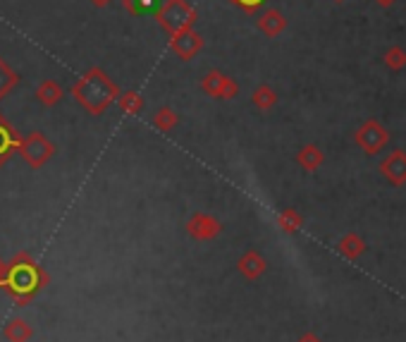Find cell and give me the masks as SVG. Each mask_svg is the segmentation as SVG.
I'll use <instances>...</instances> for the list:
<instances>
[{"mask_svg": "<svg viewBox=\"0 0 406 342\" xmlns=\"http://www.w3.org/2000/svg\"><path fill=\"white\" fill-rule=\"evenodd\" d=\"M119 86L108 77L106 70L91 67L72 86V96L88 115H103L119 98Z\"/></svg>", "mask_w": 406, "mask_h": 342, "instance_id": "6da1fadb", "label": "cell"}, {"mask_svg": "<svg viewBox=\"0 0 406 342\" xmlns=\"http://www.w3.org/2000/svg\"><path fill=\"white\" fill-rule=\"evenodd\" d=\"M155 19H158V24L168 31V36L173 39V36H180V34H184V31L194 29L196 19H199V12H196L186 0H165L158 12H155Z\"/></svg>", "mask_w": 406, "mask_h": 342, "instance_id": "7a4b0ae2", "label": "cell"}, {"mask_svg": "<svg viewBox=\"0 0 406 342\" xmlns=\"http://www.w3.org/2000/svg\"><path fill=\"white\" fill-rule=\"evenodd\" d=\"M354 142H356V146L361 149L363 153L378 155L385 146H387L389 132L378 120H373V117H371V120H366L361 127L356 129V134H354Z\"/></svg>", "mask_w": 406, "mask_h": 342, "instance_id": "3957f363", "label": "cell"}, {"mask_svg": "<svg viewBox=\"0 0 406 342\" xmlns=\"http://www.w3.org/2000/svg\"><path fill=\"white\" fill-rule=\"evenodd\" d=\"M19 151H22V155L27 158V163H31L34 168H39V165H44L46 160L53 155L55 146L41 132H34V134H29L27 139L19 142Z\"/></svg>", "mask_w": 406, "mask_h": 342, "instance_id": "277c9868", "label": "cell"}, {"mask_svg": "<svg viewBox=\"0 0 406 342\" xmlns=\"http://www.w3.org/2000/svg\"><path fill=\"white\" fill-rule=\"evenodd\" d=\"M201 89L206 96H213V98H234L239 93V84L232 77H225L222 72L211 70L201 79Z\"/></svg>", "mask_w": 406, "mask_h": 342, "instance_id": "5b68a950", "label": "cell"}, {"mask_svg": "<svg viewBox=\"0 0 406 342\" xmlns=\"http://www.w3.org/2000/svg\"><path fill=\"white\" fill-rule=\"evenodd\" d=\"M378 170L383 173V178L387 180L389 184H394V187L406 184V151L394 149L392 153H387L380 160Z\"/></svg>", "mask_w": 406, "mask_h": 342, "instance_id": "8992f818", "label": "cell"}, {"mask_svg": "<svg viewBox=\"0 0 406 342\" xmlns=\"http://www.w3.org/2000/svg\"><path fill=\"white\" fill-rule=\"evenodd\" d=\"M186 232L189 237L199 242H208V240H215L218 235L222 232V225L218 218L208 216V213H194L186 220Z\"/></svg>", "mask_w": 406, "mask_h": 342, "instance_id": "52a82bcc", "label": "cell"}, {"mask_svg": "<svg viewBox=\"0 0 406 342\" xmlns=\"http://www.w3.org/2000/svg\"><path fill=\"white\" fill-rule=\"evenodd\" d=\"M170 48H173V53L180 60H191L203 50V36L199 31L189 29L180 36H173V39H170Z\"/></svg>", "mask_w": 406, "mask_h": 342, "instance_id": "ba28073f", "label": "cell"}, {"mask_svg": "<svg viewBox=\"0 0 406 342\" xmlns=\"http://www.w3.org/2000/svg\"><path fill=\"white\" fill-rule=\"evenodd\" d=\"M237 268L246 280H258L265 273V268H268V261H265L258 249H249V251H244L242 258L237 261Z\"/></svg>", "mask_w": 406, "mask_h": 342, "instance_id": "9c48e42d", "label": "cell"}, {"mask_svg": "<svg viewBox=\"0 0 406 342\" xmlns=\"http://www.w3.org/2000/svg\"><path fill=\"white\" fill-rule=\"evenodd\" d=\"M256 27L261 34H265L268 39H275V36H280L284 29H287V17H284L280 10L270 8V10H263L261 15H258L256 19Z\"/></svg>", "mask_w": 406, "mask_h": 342, "instance_id": "30bf717a", "label": "cell"}, {"mask_svg": "<svg viewBox=\"0 0 406 342\" xmlns=\"http://www.w3.org/2000/svg\"><path fill=\"white\" fill-rule=\"evenodd\" d=\"M296 163H299L306 173H316V170L325 163V153H322V149L316 146V144H306V146H301L299 153H296Z\"/></svg>", "mask_w": 406, "mask_h": 342, "instance_id": "8fae6325", "label": "cell"}, {"mask_svg": "<svg viewBox=\"0 0 406 342\" xmlns=\"http://www.w3.org/2000/svg\"><path fill=\"white\" fill-rule=\"evenodd\" d=\"M19 149V137L17 132L12 129V124L5 120V115L0 113V165L8 160V155Z\"/></svg>", "mask_w": 406, "mask_h": 342, "instance_id": "7c38bea8", "label": "cell"}, {"mask_svg": "<svg viewBox=\"0 0 406 342\" xmlns=\"http://www.w3.org/2000/svg\"><path fill=\"white\" fill-rule=\"evenodd\" d=\"M62 96H65V91H62V86L55 79H44L39 84V89H36V98H39V103L46 108L58 106L62 101Z\"/></svg>", "mask_w": 406, "mask_h": 342, "instance_id": "4fadbf2b", "label": "cell"}, {"mask_svg": "<svg viewBox=\"0 0 406 342\" xmlns=\"http://www.w3.org/2000/svg\"><path fill=\"white\" fill-rule=\"evenodd\" d=\"M337 249H340V254L345 258H349V261H356V258L361 256L363 251H366V242H363L361 237L356 235V232H349V235H345L340 240Z\"/></svg>", "mask_w": 406, "mask_h": 342, "instance_id": "5bb4252c", "label": "cell"}, {"mask_svg": "<svg viewBox=\"0 0 406 342\" xmlns=\"http://www.w3.org/2000/svg\"><path fill=\"white\" fill-rule=\"evenodd\" d=\"M22 82V77H19V72H14L12 67L8 65L3 58H0V101H3L5 96H8L10 91L14 89V86Z\"/></svg>", "mask_w": 406, "mask_h": 342, "instance_id": "9a60e30c", "label": "cell"}, {"mask_svg": "<svg viewBox=\"0 0 406 342\" xmlns=\"http://www.w3.org/2000/svg\"><path fill=\"white\" fill-rule=\"evenodd\" d=\"M251 103L258 108V111H270V108L278 103V91H275L270 84H261L258 89H253Z\"/></svg>", "mask_w": 406, "mask_h": 342, "instance_id": "2e32d148", "label": "cell"}, {"mask_svg": "<svg viewBox=\"0 0 406 342\" xmlns=\"http://www.w3.org/2000/svg\"><path fill=\"white\" fill-rule=\"evenodd\" d=\"M278 225L284 235H296V232L301 230V225H304V218L299 216L296 209H284L282 213L278 216Z\"/></svg>", "mask_w": 406, "mask_h": 342, "instance_id": "e0dca14e", "label": "cell"}, {"mask_svg": "<svg viewBox=\"0 0 406 342\" xmlns=\"http://www.w3.org/2000/svg\"><path fill=\"white\" fill-rule=\"evenodd\" d=\"M117 103H119V108H122V111L127 113V115H139V113L144 111V98L139 96L137 91H124V93H119Z\"/></svg>", "mask_w": 406, "mask_h": 342, "instance_id": "ac0fdd59", "label": "cell"}, {"mask_svg": "<svg viewBox=\"0 0 406 342\" xmlns=\"http://www.w3.org/2000/svg\"><path fill=\"white\" fill-rule=\"evenodd\" d=\"M383 62L385 67H389L392 72H399L406 67V50L402 48V46H392V48H387L383 53Z\"/></svg>", "mask_w": 406, "mask_h": 342, "instance_id": "d6986e66", "label": "cell"}, {"mask_svg": "<svg viewBox=\"0 0 406 342\" xmlns=\"http://www.w3.org/2000/svg\"><path fill=\"white\" fill-rule=\"evenodd\" d=\"M180 122V117H177V113L173 111V108L163 106L155 111L153 115V124L160 129V132H170V129H175V124Z\"/></svg>", "mask_w": 406, "mask_h": 342, "instance_id": "ffe728a7", "label": "cell"}, {"mask_svg": "<svg viewBox=\"0 0 406 342\" xmlns=\"http://www.w3.org/2000/svg\"><path fill=\"white\" fill-rule=\"evenodd\" d=\"M124 10L132 15H144L155 8V0H122Z\"/></svg>", "mask_w": 406, "mask_h": 342, "instance_id": "44dd1931", "label": "cell"}, {"mask_svg": "<svg viewBox=\"0 0 406 342\" xmlns=\"http://www.w3.org/2000/svg\"><path fill=\"white\" fill-rule=\"evenodd\" d=\"M234 3H237V5H242V10H244V12H249V15H251V12H256V8L263 3V0H234Z\"/></svg>", "mask_w": 406, "mask_h": 342, "instance_id": "7402d4cb", "label": "cell"}, {"mask_svg": "<svg viewBox=\"0 0 406 342\" xmlns=\"http://www.w3.org/2000/svg\"><path fill=\"white\" fill-rule=\"evenodd\" d=\"M296 342H322V340H320L316 333H304V335H301V338L296 340Z\"/></svg>", "mask_w": 406, "mask_h": 342, "instance_id": "603a6c76", "label": "cell"}, {"mask_svg": "<svg viewBox=\"0 0 406 342\" xmlns=\"http://www.w3.org/2000/svg\"><path fill=\"white\" fill-rule=\"evenodd\" d=\"M91 5H96V8H108V5L113 3V0H88Z\"/></svg>", "mask_w": 406, "mask_h": 342, "instance_id": "cb8c5ba5", "label": "cell"}]
</instances>
